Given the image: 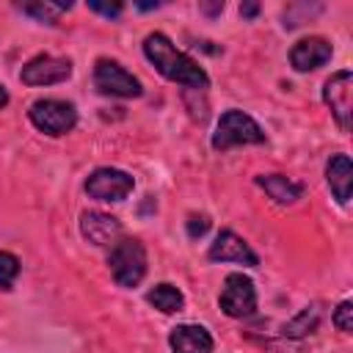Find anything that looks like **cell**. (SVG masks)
Segmentation results:
<instances>
[{
	"label": "cell",
	"mask_w": 353,
	"mask_h": 353,
	"mask_svg": "<svg viewBox=\"0 0 353 353\" xmlns=\"http://www.w3.org/2000/svg\"><path fill=\"white\" fill-rule=\"evenodd\" d=\"M185 229H188V237H201V234H207V229H210V218L207 215H190L188 218V223H185Z\"/></svg>",
	"instance_id": "44dd1931"
},
{
	"label": "cell",
	"mask_w": 353,
	"mask_h": 353,
	"mask_svg": "<svg viewBox=\"0 0 353 353\" xmlns=\"http://www.w3.org/2000/svg\"><path fill=\"white\" fill-rule=\"evenodd\" d=\"M160 3H138V8H143V11H149V8H157Z\"/></svg>",
	"instance_id": "4316f807"
},
{
	"label": "cell",
	"mask_w": 353,
	"mask_h": 353,
	"mask_svg": "<svg viewBox=\"0 0 353 353\" xmlns=\"http://www.w3.org/2000/svg\"><path fill=\"white\" fill-rule=\"evenodd\" d=\"M268 353H301V347H295V345H273Z\"/></svg>",
	"instance_id": "cb8c5ba5"
},
{
	"label": "cell",
	"mask_w": 353,
	"mask_h": 353,
	"mask_svg": "<svg viewBox=\"0 0 353 353\" xmlns=\"http://www.w3.org/2000/svg\"><path fill=\"white\" fill-rule=\"evenodd\" d=\"M320 317H323L320 306H317V303H312V306L301 309L290 323H284L281 334H284L287 339H301V336H306V334H314V331H317V325H320Z\"/></svg>",
	"instance_id": "e0dca14e"
},
{
	"label": "cell",
	"mask_w": 353,
	"mask_h": 353,
	"mask_svg": "<svg viewBox=\"0 0 353 353\" xmlns=\"http://www.w3.org/2000/svg\"><path fill=\"white\" fill-rule=\"evenodd\" d=\"M80 232L91 245H113L121 237V221L99 210H85L80 215Z\"/></svg>",
	"instance_id": "8fae6325"
},
{
	"label": "cell",
	"mask_w": 353,
	"mask_h": 353,
	"mask_svg": "<svg viewBox=\"0 0 353 353\" xmlns=\"http://www.w3.org/2000/svg\"><path fill=\"white\" fill-rule=\"evenodd\" d=\"M331 44L323 39V36H306L301 41L292 44L290 50V63L295 72H312V69H320L323 63L331 61Z\"/></svg>",
	"instance_id": "7c38bea8"
},
{
	"label": "cell",
	"mask_w": 353,
	"mask_h": 353,
	"mask_svg": "<svg viewBox=\"0 0 353 353\" xmlns=\"http://www.w3.org/2000/svg\"><path fill=\"white\" fill-rule=\"evenodd\" d=\"M240 14L251 19V17H256V14H259V6H256V3H243V6H240Z\"/></svg>",
	"instance_id": "603a6c76"
},
{
	"label": "cell",
	"mask_w": 353,
	"mask_h": 353,
	"mask_svg": "<svg viewBox=\"0 0 353 353\" xmlns=\"http://www.w3.org/2000/svg\"><path fill=\"white\" fill-rule=\"evenodd\" d=\"M94 85L105 97L132 99V97H141L143 94L141 80L132 72H127L119 61H110V58H99L94 63Z\"/></svg>",
	"instance_id": "5b68a950"
},
{
	"label": "cell",
	"mask_w": 353,
	"mask_h": 353,
	"mask_svg": "<svg viewBox=\"0 0 353 353\" xmlns=\"http://www.w3.org/2000/svg\"><path fill=\"white\" fill-rule=\"evenodd\" d=\"M201 11H207V14H218V11H223V3H215V6H201Z\"/></svg>",
	"instance_id": "d4e9b609"
},
{
	"label": "cell",
	"mask_w": 353,
	"mask_h": 353,
	"mask_svg": "<svg viewBox=\"0 0 353 353\" xmlns=\"http://www.w3.org/2000/svg\"><path fill=\"white\" fill-rule=\"evenodd\" d=\"M66 8H72V3H50V0H41V3H25L22 6L25 14H30V17H36L39 22H47V25H55L58 17Z\"/></svg>",
	"instance_id": "ac0fdd59"
},
{
	"label": "cell",
	"mask_w": 353,
	"mask_h": 353,
	"mask_svg": "<svg viewBox=\"0 0 353 353\" xmlns=\"http://www.w3.org/2000/svg\"><path fill=\"white\" fill-rule=\"evenodd\" d=\"M6 105H8V91L0 85V108H6Z\"/></svg>",
	"instance_id": "484cf974"
},
{
	"label": "cell",
	"mask_w": 353,
	"mask_h": 353,
	"mask_svg": "<svg viewBox=\"0 0 353 353\" xmlns=\"http://www.w3.org/2000/svg\"><path fill=\"white\" fill-rule=\"evenodd\" d=\"M69 74H72V61L58 58V55H47V52L33 55L19 69V80L25 85H55V83L69 80Z\"/></svg>",
	"instance_id": "9c48e42d"
},
{
	"label": "cell",
	"mask_w": 353,
	"mask_h": 353,
	"mask_svg": "<svg viewBox=\"0 0 353 353\" xmlns=\"http://www.w3.org/2000/svg\"><path fill=\"white\" fill-rule=\"evenodd\" d=\"M146 301H149L154 309H160L163 314H174V312H182V309H185V295H182L174 284H168V281L154 284V287L146 292Z\"/></svg>",
	"instance_id": "2e32d148"
},
{
	"label": "cell",
	"mask_w": 353,
	"mask_h": 353,
	"mask_svg": "<svg viewBox=\"0 0 353 353\" xmlns=\"http://www.w3.org/2000/svg\"><path fill=\"white\" fill-rule=\"evenodd\" d=\"M334 325L342 331V334H353V303L350 301H342L336 309H334Z\"/></svg>",
	"instance_id": "ffe728a7"
},
{
	"label": "cell",
	"mask_w": 353,
	"mask_h": 353,
	"mask_svg": "<svg viewBox=\"0 0 353 353\" xmlns=\"http://www.w3.org/2000/svg\"><path fill=\"white\" fill-rule=\"evenodd\" d=\"M207 256L212 262H237V265H248V268H256L259 265V256L251 251V245L237 237L232 229H221L207 251Z\"/></svg>",
	"instance_id": "30bf717a"
},
{
	"label": "cell",
	"mask_w": 353,
	"mask_h": 353,
	"mask_svg": "<svg viewBox=\"0 0 353 353\" xmlns=\"http://www.w3.org/2000/svg\"><path fill=\"white\" fill-rule=\"evenodd\" d=\"M88 8L97 11V14H105V17H119L124 6H121V3H97V0H91Z\"/></svg>",
	"instance_id": "7402d4cb"
},
{
	"label": "cell",
	"mask_w": 353,
	"mask_h": 353,
	"mask_svg": "<svg viewBox=\"0 0 353 353\" xmlns=\"http://www.w3.org/2000/svg\"><path fill=\"white\" fill-rule=\"evenodd\" d=\"M19 276V259L11 251H0V290H11Z\"/></svg>",
	"instance_id": "d6986e66"
},
{
	"label": "cell",
	"mask_w": 353,
	"mask_h": 353,
	"mask_svg": "<svg viewBox=\"0 0 353 353\" xmlns=\"http://www.w3.org/2000/svg\"><path fill=\"white\" fill-rule=\"evenodd\" d=\"M28 119L44 135H66L77 124V110L63 99H36L28 110Z\"/></svg>",
	"instance_id": "277c9868"
},
{
	"label": "cell",
	"mask_w": 353,
	"mask_h": 353,
	"mask_svg": "<svg viewBox=\"0 0 353 353\" xmlns=\"http://www.w3.org/2000/svg\"><path fill=\"white\" fill-rule=\"evenodd\" d=\"M143 55L149 58V63H152L165 80H174V83H179V85L196 88V91H204V88L210 85L207 72H204L190 55L179 52V50L171 44V39H168L165 33H160V30H154V33H149V36L143 39Z\"/></svg>",
	"instance_id": "6da1fadb"
},
{
	"label": "cell",
	"mask_w": 353,
	"mask_h": 353,
	"mask_svg": "<svg viewBox=\"0 0 353 353\" xmlns=\"http://www.w3.org/2000/svg\"><path fill=\"white\" fill-rule=\"evenodd\" d=\"M325 182L334 193V199L339 204L350 201V190H353V165L347 154H331V160L325 163Z\"/></svg>",
	"instance_id": "5bb4252c"
},
{
	"label": "cell",
	"mask_w": 353,
	"mask_h": 353,
	"mask_svg": "<svg viewBox=\"0 0 353 353\" xmlns=\"http://www.w3.org/2000/svg\"><path fill=\"white\" fill-rule=\"evenodd\" d=\"M168 345L174 353H212V336L204 325H176L168 334Z\"/></svg>",
	"instance_id": "4fadbf2b"
},
{
	"label": "cell",
	"mask_w": 353,
	"mask_h": 353,
	"mask_svg": "<svg viewBox=\"0 0 353 353\" xmlns=\"http://www.w3.org/2000/svg\"><path fill=\"white\" fill-rule=\"evenodd\" d=\"M323 99L331 108V116L336 119L342 132H350V116H353V74L347 69L334 72L323 85Z\"/></svg>",
	"instance_id": "ba28073f"
},
{
	"label": "cell",
	"mask_w": 353,
	"mask_h": 353,
	"mask_svg": "<svg viewBox=\"0 0 353 353\" xmlns=\"http://www.w3.org/2000/svg\"><path fill=\"white\" fill-rule=\"evenodd\" d=\"M218 303L229 317H237V320L251 317L256 312V287H254V281L243 273H229L226 281H223Z\"/></svg>",
	"instance_id": "52a82bcc"
},
{
	"label": "cell",
	"mask_w": 353,
	"mask_h": 353,
	"mask_svg": "<svg viewBox=\"0 0 353 353\" xmlns=\"http://www.w3.org/2000/svg\"><path fill=\"white\" fill-rule=\"evenodd\" d=\"M135 188V179L121 168H97L85 179V193L97 201H124Z\"/></svg>",
	"instance_id": "8992f818"
},
{
	"label": "cell",
	"mask_w": 353,
	"mask_h": 353,
	"mask_svg": "<svg viewBox=\"0 0 353 353\" xmlns=\"http://www.w3.org/2000/svg\"><path fill=\"white\" fill-rule=\"evenodd\" d=\"M110 276L119 287H138L146 276V248L138 237H121L108 254Z\"/></svg>",
	"instance_id": "7a4b0ae2"
},
{
	"label": "cell",
	"mask_w": 353,
	"mask_h": 353,
	"mask_svg": "<svg viewBox=\"0 0 353 353\" xmlns=\"http://www.w3.org/2000/svg\"><path fill=\"white\" fill-rule=\"evenodd\" d=\"M245 143H265V130L237 108L223 110L212 132V149L226 152L232 146H245Z\"/></svg>",
	"instance_id": "3957f363"
},
{
	"label": "cell",
	"mask_w": 353,
	"mask_h": 353,
	"mask_svg": "<svg viewBox=\"0 0 353 353\" xmlns=\"http://www.w3.org/2000/svg\"><path fill=\"white\" fill-rule=\"evenodd\" d=\"M256 185L276 201V204H295L303 196V185L284 176V174H259Z\"/></svg>",
	"instance_id": "9a60e30c"
}]
</instances>
